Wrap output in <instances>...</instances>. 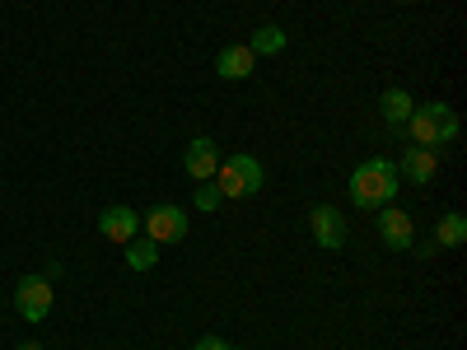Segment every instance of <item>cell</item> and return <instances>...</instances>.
<instances>
[{
	"label": "cell",
	"mask_w": 467,
	"mask_h": 350,
	"mask_svg": "<svg viewBox=\"0 0 467 350\" xmlns=\"http://www.w3.org/2000/svg\"><path fill=\"white\" fill-rule=\"evenodd\" d=\"M402 187V173L393 160H365L356 173H350V206L356 211H379V206H393Z\"/></svg>",
	"instance_id": "obj_1"
},
{
	"label": "cell",
	"mask_w": 467,
	"mask_h": 350,
	"mask_svg": "<svg viewBox=\"0 0 467 350\" xmlns=\"http://www.w3.org/2000/svg\"><path fill=\"white\" fill-rule=\"evenodd\" d=\"M402 127H407V140H411V145L435 149V145L458 140V112H453L449 103H420Z\"/></svg>",
	"instance_id": "obj_2"
},
{
	"label": "cell",
	"mask_w": 467,
	"mask_h": 350,
	"mask_svg": "<svg viewBox=\"0 0 467 350\" xmlns=\"http://www.w3.org/2000/svg\"><path fill=\"white\" fill-rule=\"evenodd\" d=\"M215 191L229 201V197H253V191H262V164L253 160L248 149H239V154H229V160H220V169H215Z\"/></svg>",
	"instance_id": "obj_3"
},
{
	"label": "cell",
	"mask_w": 467,
	"mask_h": 350,
	"mask_svg": "<svg viewBox=\"0 0 467 350\" xmlns=\"http://www.w3.org/2000/svg\"><path fill=\"white\" fill-rule=\"evenodd\" d=\"M140 229H145V239H154V243H182L187 239V211L182 206H173V201H164V206H150L145 215H140Z\"/></svg>",
	"instance_id": "obj_4"
},
{
	"label": "cell",
	"mask_w": 467,
	"mask_h": 350,
	"mask_svg": "<svg viewBox=\"0 0 467 350\" xmlns=\"http://www.w3.org/2000/svg\"><path fill=\"white\" fill-rule=\"evenodd\" d=\"M52 299H57V290H52L47 276H24L15 285V308H19L24 323H43L52 314Z\"/></svg>",
	"instance_id": "obj_5"
},
{
	"label": "cell",
	"mask_w": 467,
	"mask_h": 350,
	"mask_svg": "<svg viewBox=\"0 0 467 350\" xmlns=\"http://www.w3.org/2000/svg\"><path fill=\"white\" fill-rule=\"evenodd\" d=\"M379 239L393 252H411L416 248V224L402 206H379Z\"/></svg>",
	"instance_id": "obj_6"
},
{
	"label": "cell",
	"mask_w": 467,
	"mask_h": 350,
	"mask_svg": "<svg viewBox=\"0 0 467 350\" xmlns=\"http://www.w3.org/2000/svg\"><path fill=\"white\" fill-rule=\"evenodd\" d=\"M308 229H314V243L323 252H337L346 243V215L337 206H314L308 211Z\"/></svg>",
	"instance_id": "obj_7"
},
{
	"label": "cell",
	"mask_w": 467,
	"mask_h": 350,
	"mask_svg": "<svg viewBox=\"0 0 467 350\" xmlns=\"http://www.w3.org/2000/svg\"><path fill=\"white\" fill-rule=\"evenodd\" d=\"M220 160H224L220 145H215L211 136H197V140L187 145V154H182V169H187V178H192V182H211V178H215V169H220Z\"/></svg>",
	"instance_id": "obj_8"
},
{
	"label": "cell",
	"mask_w": 467,
	"mask_h": 350,
	"mask_svg": "<svg viewBox=\"0 0 467 350\" xmlns=\"http://www.w3.org/2000/svg\"><path fill=\"white\" fill-rule=\"evenodd\" d=\"M99 233H103L108 243H131L136 233H140V211H131V206H103Z\"/></svg>",
	"instance_id": "obj_9"
},
{
	"label": "cell",
	"mask_w": 467,
	"mask_h": 350,
	"mask_svg": "<svg viewBox=\"0 0 467 350\" xmlns=\"http://www.w3.org/2000/svg\"><path fill=\"white\" fill-rule=\"evenodd\" d=\"M398 173H402L407 182H416V187L435 182V178H440V154H435V149H420V145H407Z\"/></svg>",
	"instance_id": "obj_10"
},
{
	"label": "cell",
	"mask_w": 467,
	"mask_h": 350,
	"mask_svg": "<svg viewBox=\"0 0 467 350\" xmlns=\"http://www.w3.org/2000/svg\"><path fill=\"white\" fill-rule=\"evenodd\" d=\"M253 66H257V57L248 52V43H234V47H224L220 57H215V75H220V80H248V75H253Z\"/></svg>",
	"instance_id": "obj_11"
},
{
	"label": "cell",
	"mask_w": 467,
	"mask_h": 350,
	"mask_svg": "<svg viewBox=\"0 0 467 350\" xmlns=\"http://www.w3.org/2000/svg\"><path fill=\"white\" fill-rule=\"evenodd\" d=\"M379 112H383V122L388 127H393V131H402V122H407V117L416 112V98L407 94V89H383V98H379Z\"/></svg>",
	"instance_id": "obj_12"
},
{
	"label": "cell",
	"mask_w": 467,
	"mask_h": 350,
	"mask_svg": "<svg viewBox=\"0 0 467 350\" xmlns=\"http://www.w3.org/2000/svg\"><path fill=\"white\" fill-rule=\"evenodd\" d=\"M285 28L281 24H262V28H253V43H248V52L253 57H281L285 52Z\"/></svg>",
	"instance_id": "obj_13"
},
{
	"label": "cell",
	"mask_w": 467,
	"mask_h": 350,
	"mask_svg": "<svg viewBox=\"0 0 467 350\" xmlns=\"http://www.w3.org/2000/svg\"><path fill=\"white\" fill-rule=\"evenodd\" d=\"M435 248H462L467 243V220L458 215V211H449V215H440V224H435V239H431Z\"/></svg>",
	"instance_id": "obj_14"
},
{
	"label": "cell",
	"mask_w": 467,
	"mask_h": 350,
	"mask_svg": "<svg viewBox=\"0 0 467 350\" xmlns=\"http://www.w3.org/2000/svg\"><path fill=\"white\" fill-rule=\"evenodd\" d=\"M122 248H127V266L131 271H154V266H160V243H154V239H140V233H136V239L122 243Z\"/></svg>",
	"instance_id": "obj_15"
},
{
	"label": "cell",
	"mask_w": 467,
	"mask_h": 350,
	"mask_svg": "<svg viewBox=\"0 0 467 350\" xmlns=\"http://www.w3.org/2000/svg\"><path fill=\"white\" fill-rule=\"evenodd\" d=\"M224 197L215 191V182H197V211H215Z\"/></svg>",
	"instance_id": "obj_16"
},
{
	"label": "cell",
	"mask_w": 467,
	"mask_h": 350,
	"mask_svg": "<svg viewBox=\"0 0 467 350\" xmlns=\"http://www.w3.org/2000/svg\"><path fill=\"white\" fill-rule=\"evenodd\" d=\"M192 350H234V345H229L224 336H202V341L192 345Z\"/></svg>",
	"instance_id": "obj_17"
},
{
	"label": "cell",
	"mask_w": 467,
	"mask_h": 350,
	"mask_svg": "<svg viewBox=\"0 0 467 350\" xmlns=\"http://www.w3.org/2000/svg\"><path fill=\"white\" fill-rule=\"evenodd\" d=\"M15 350H47V345H37V341H19Z\"/></svg>",
	"instance_id": "obj_18"
},
{
	"label": "cell",
	"mask_w": 467,
	"mask_h": 350,
	"mask_svg": "<svg viewBox=\"0 0 467 350\" xmlns=\"http://www.w3.org/2000/svg\"><path fill=\"white\" fill-rule=\"evenodd\" d=\"M398 5H411V0H398Z\"/></svg>",
	"instance_id": "obj_19"
}]
</instances>
